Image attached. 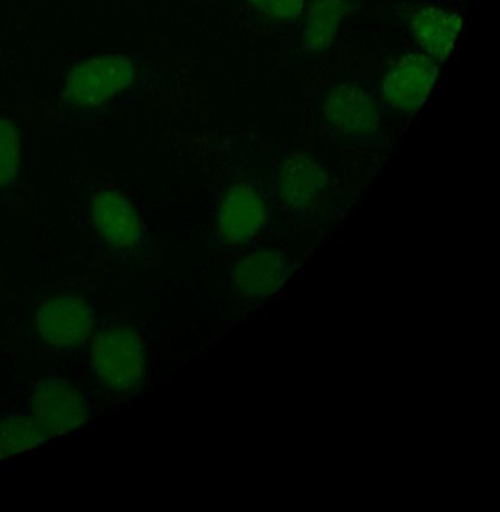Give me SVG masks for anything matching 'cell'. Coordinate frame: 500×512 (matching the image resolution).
I'll return each instance as SVG.
<instances>
[{"instance_id":"obj_1","label":"cell","mask_w":500,"mask_h":512,"mask_svg":"<svg viewBox=\"0 0 500 512\" xmlns=\"http://www.w3.org/2000/svg\"><path fill=\"white\" fill-rule=\"evenodd\" d=\"M142 62L133 52L104 53L71 65L56 98V122L68 127H91L130 97L140 82Z\"/></svg>"},{"instance_id":"obj_2","label":"cell","mask_w":500,"mask_h":512,"mask_svg":"<svg viewBox=\"0 0 500 512\" xmlns=\"http://www.w3.org/2000/svg\"><path fill=\"white\" fill-rule=\"evenodd\" d=\"M320 110L341 140L362 148H385L388 131L385 110L368 86L359 82L338 83L323 94Z\"/></svg>"},{"instance_id":"obj_3","label":"cell","mask_w":500,"mask_h":512,"mask_svg":"<svg viewBox=\"0 0 500 512\" xmlns=\"http://www.w3.org/2000/svg\"><path fill=\"white\" fill-rule=\"evenodd\" d=\"M398 23L416 49L442 65L457 47L463 17L458 0H412L397 5Z\"/></svg>"},{"instance_id":"obj_4","label":"cell","mask_w":500,"mask_h":512,"mask_svg":"<svg viewBox=\"0 0 500 512\" xmlns=\"http://www.w3.org/2000/svg\"><path fill=\"white\" fill-rule=\"evenodd\" d=\"M91 368L94 376L113 391L136 388L146 371L142 340L131 326L109 323L92 338Z\"/></svg>"},{"instance_id":"obj_5","label":"cell","mask_w":500,"mask_h":512,"mask_svg":"<svg viewBox=\"0 0 500 512\" xmlns=\"http://www.w3.org/2000/svg\"><path fill=\"white\" fill-rule=\"evenodd\" d=\"M439 77V64L419 49L407 50L389 65L379 86L383 110L413 116L427 104Z\"/></svg>"},{"instance_id":"obj_6","label":"cell","mask_w":500,"mask_h":512,"mask_svg":"<svg viewBox=\"0 0 500 512\" xmlns=\"http://www.w3.org/2000/svg\"><path fill=\"white\" fill-rule=\"evenodd\" d=\"M28 413L47 433L58 437L85 424L89 406L79 389L68 380L49 376L32 389Z\"/></svg>"},{"instance_id":"obj_7","label":"cell","mask_w":500,"mask_h":512,"mask_svg":"<svg viewBox=\"0 0 500 512\" xmlns=\"http://www.w3.org/2000/svg\"><path fill=\"white\" fill-rule=\"evenodd\" d=\"M94 319V308L85 299L55 296L41 304L35 317V329L50 346L74 350L91 337Z\"/></svg>"},{"instance_id":"obj_8","label":"cell","mask_w":500,"mask_h":512,"mask_svg":"<svg viewBox=\"0 0 500 512\" xmlns=\"http://www.w3.org/2000/svg\"><path fill=\"white\" fill-rule=\"evenodd\" d=\"M92 223L112 247H134L143 239V226L134 203L121 191L101 188L91 197Z\"/></svg>"},{"instance_id":"obj_9","label":"cell","mask_w":500,"mask_h":512,"mask_svg":"<svg viewBox=\"0 0 500 512\" xmlns=\"http://www.w3.org/2000/svg\"><path fill=\"white\" fill-rule=\"evenodd\" d=\"M277 184L281 196L293 209L316 208L328 191V170L311 155L289 152L277 167Z\"/></svg>"},{"instance_id":"obj_10","label":"cell","mask_w":500,"mask_h":512,"mask_svg":"<svg viewBox=\"0 0 500 512\" xmlns=\"http://www.w3.org/2000/svg\"><path fill=\"white\" fill-rule=\"evenodd\" d=\"M353 0H313L305 7L301 43L305 53L325 52L332 46L343 20L353 11Z\"/></svg>"},{"instance_id":"obj_11","label":"cell","mask_w":500,"mask_h":512,"mask_svg":"<svg viewBox=\"0 0 500 512\" xmlns=\"http://www.w3.org/2000/svg\"><path fill=\"white\" fill-rule=\"evenodd\" d=\"M265 218V203L253 185L238 182L227 190L220 206V224L230 239L256 232Z\"/></svg>"},{"instance_id":"obj_12","label":"cell","mask_w":500,"mask_h":512,"mask_svg":"<svg viewBox=\"0 0 500 512\" xmlns=\"http://www.w3.org/2000/svg\"><path fill=\"white\" fill-rule=\"evenodd\" d=\"M53 439L29 413H11L0 418V443L7 455L22 454Z\"/></svg>"},{"instance_id":"obj_13","label":"cell","mask_w":500,"mask_h":512,"mask_svg":"<svg viewBox=\"0 0 500 512\" xmlns=\"http://www.w3.org/2000/svg\"><path fill=\"white\" fill-rule=\"evenodd\" d=\"M22 169V131L10 113L0 110V191L13 188Z\"/></svg>"},{"instance_id":"obj_14","label":"cell","mask_w":500,"mask_h":512,"mask_svg":"<svg viewBox=\"0 0 500 512\" xmlns=\"http://www.w3.org/2000/svg\"><path fill=\"white\" fill-rule=\"evenodd\" d=\"M259 16L281 25L299 23L308 0H247Z\"/></svg>"},{"instance_id":"obj_15","label":"cell","mask_w":500,"mask_h":512,"mask_svg":"<svg viewBox=\"0 0 500 512\" xmlns=\"http://www.w3.org/2000/svg\"><path fill=\"white\" fill-rule=\"evenodd\" d=\"M5 457H8L7 452H5L4 446L0 443V460Z\"/></svg>"}]
</instances>
